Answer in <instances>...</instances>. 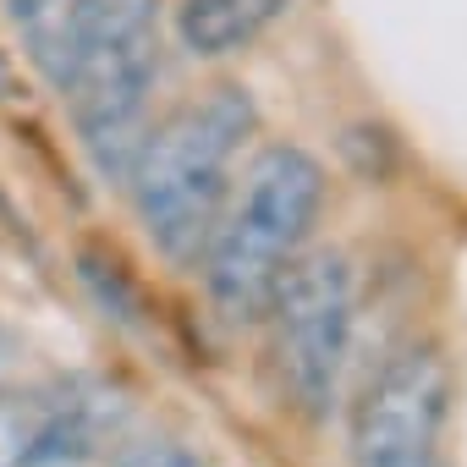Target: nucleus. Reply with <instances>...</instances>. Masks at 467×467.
I'll use <instances>...</instances> for the list:
<instances>
[{"label": "nucleus", "mask_w": 467, "mask_h": 467, "mask_svg": "<svg viewBox=\"0 0 467 467\" xmlns=\"http://www.w3.org/2000/svg\"><path fill=\"white\" fill-rule=\"evenodd\" d=\"M160 72V0H72L50 78L72 105L78 143L105 182H127L149 138V88Z\"/></svg>", "instance_id": "f257e3e1"}, {"label": "nucleus", "mask_w": 467, "mask_h": 467, "mask_svg": "<svg viewBox=\"0 0 467 467\" xmlns=\"http://www.w3.org/2000/svg\"><path fill=\"white\" fill-rule=\"evenodd\" d=\"M451 374L434 347H407L352 407V467H445Z\"/></svg>", "instance_id": "39448f33"}, {"label": "nucleus", "mask_w": 467, "mask_h": 467, "mask_svg": "<svg viewBox=\"0 0 467 467\" xmlns=\"http://www.w3.org/2000/svg\"><path fill=\"white\" fill-rule=\"evenodd\" d=\"M0 6H6V12H12L17 23H28V17H39V12L50 6V0H0Z\"/></svg>", "instance_id": "9d476101"}, {"label": "nucleus", "mask_w": 467, "mask_h": 467, "mask_svg": "<svg viewBox=\"0 0 467 467\" xmlns=\"http://www.w3.org/2000/svg\"><path fill=\"white\" fill-rule=\"evenodd\" d=\"M259 110L254 94L237 83H220L182 110H171L160 127H149L127 192L132 209L149 231V243L171 265H198L203 243L220 220V203L231 192V165H237L243 143L254 138Z\"/></svg>", "instance_id": "7ed1b4c3"}, {"label": "nucleus", "mask_w": 467, "mask_h": 467, "mask_svg": "<svg viewBox=\"0 0 467 467\" xmlns=\"http://www.w3.org/2000/svg\"><path fill=\"white\" fill-rule=\"evenodd\" d=\"M83 281L94 286V297H99V308L105 314H116V319H132V308H138V297H132V286L116 275V265H99V259H83Z\"/></svg>", "instance_id": "1a4fd4ad"}, {"label": "nucleus", "mask_w": 467, "mask_h": 467, "mask_svg": "<svg viewBox=\"0 0 467 467\" xmlns=\"http://www.w3.org/2000/svg\"><path fill=\"white\" fill-rule=\"evenodd\" d=\"M325 203V165L303 143H265L203 243V286L220 325L248 330L270 314L281 275L297 265Z\"/></svg>", "instance_id": "f03ea898"}, {"label": "nucleus", "mask_w": 467, "mask_h": 467, "mask_svg": "<svg viewBox=\"0 0 467 467\" xmlns=\"http://www.w3.org/2000/svg\"><path fill=\"white\" fill-rule=\"evenodd\" d=\"M34 445V401L0 396V467H28Z\"/></svg>", "instance_id": "0eeeda50"}, {"label": "nucleus", "mask_w": 467, "mask_h": 467, "mask_svg": "<svg viewBox=\"0 0 467 467\" xmlns=\"http://www.w3.org/2000/svg\"><path fill=\"white\" fill-rule=\"evenodd\" d=\"M110 467H209V462H198L192 451H182L171 440H127V445H116Z\"/></svg>", "instance_id": "6e6552de"}, {"label": "nucleus", "mask_w": 467, "mask_h": 467, "mask_svg": "<svg viewBox=\"0 0 467 467\" xmlns=\"http://www.w3.org/2000/svg\"><path fill=\"white\" fill-rule=\"evenodd\" d=\"M286 12H292V0H182L176 6V39L192 61H220V56L248 50Z\"/></svg>", "instance_id": "423d86ee"}, {"label": "nucleus", "mask_w": 467, "mask_h": 467, "mask_svg": "<svg viewBox=\"0 0 467 467\" xmlns=\"http://www.w3.org/2000/svg\"><path fill=\"white\" fill-rule=\"evenodd\" d=\"M352 265L341 254H308L297 259L275 297V358H281V379L292 390V401L308 418H325L341 385V363L352 352Z\"/></svg>", "instance_id": "20e7f679"}]
</instances>
